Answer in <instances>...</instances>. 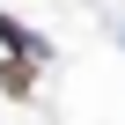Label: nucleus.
I'll list each match as a JSON object with an SVG mask.
<instances>
[{"mask_svg": "<svg viewBox=\"0 0 125 125\" xmlns=\"http://www.w3.org/2000/svg\"><path fill=\"white\" fill-rule=\"evenodd\" d=\"M0 52L8 59H44V37L22 30V15H0Z\"/></svg>", "mask_w": 125, "mask_h": 125, "instance_id": "f257e3e1", "label": "nucleus"}, {"mask_svg": "<svg viewBox=\"0 0 125 125\" xmlns=\"http://www.w3.org/2000/svg\"><path fill=\"white\" fill-rule=\"evenodd\" d=\"M0 88L8 96H30L37 88V59H0Z\"/></svg>", "mask_w": 125, "mask_h": 125, "instance_id": "f03ea898", "label": "nucleus"}]
</instances>
